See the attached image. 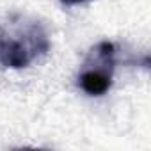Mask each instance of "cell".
<instances>
[{
	"label": "cell",
	"mask_w": 151,
	"mask_h": 151,
	"mask_svg": "<svg viewBox=\"0 0 151 151\" xmlns=\"http://www.w3.org/2000/svg\"><path fill=\"white\" fill-rule=\"evenodd\" d=\"M78 87L89 96H103L112 87V75L82 69L78 73Z\"/></svg>",
	"instance_id": "1"
},
{
	"label": "cell",
	"mask_w": 151,
	"mask_h": 151,
	"mask_svg": "<svg viewBox=\"0 0 151 151\" xmlns=\"http://www.w3.org/2000/svg\"><path fill=\"white\" fill-rule=\"evenodd\" d=\"M11 41H13V37H9L2 29H0V62H2V59H4V55L7 53V50H9V45H11Z\"/></svg>",
	"instance_id": "2"
},
{
	"label": "cell",
	"mask_w": 151,
	"mask_h": 151,
	"mask_svg": "<svg viewBox=\"0 0 151 151\" xmlns=\"http://www.w3.org/2000/svg\"><path fill=\"white\" fill-rule=\"evenodd\" d=\"M64 6H77V4H84V2H91V0H60Z\"/></svg>",
	"instance_id": "3"
}]
</instances>
